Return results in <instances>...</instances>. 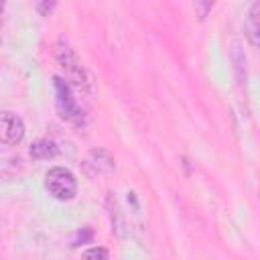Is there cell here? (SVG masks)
I'll list each match as a JSON object with an SVG mask.
<instances>
[{
  "label": "cell",
  "instance_id": "6da1fadb",
  "mask_svg": "<svg viewBox=\"0 0 260 260\" xmlns=\"http://www.w3.org/2000/svg\"><path fill=\"white\" fill-rule=\"evenodd\" d=\"M45 189L59 201H71L77 195V181L69 169L53 167L45 175Z\"/></svg>",
  "mask_w": 260,
  "mask_h": 260
},
{
  "label": "cell",
  "instance_id": "7a4b0ae2",
  "mask_svg": "<svg viewBox=\"0 0 260 260\" xmlns=\"http://www.w3.org/2000/svg\"><path fill=\"white\" fill-rule=\"evenodd\" d=\"M53 83H55V104H57L59 116L71 124L81 126L85 122V116H83V110L77 106V102L71 93V87L61 77H55Z\"/></svg>",
  "mask_w": 260,
  "mask_h": 260
},
{
  "label": "cell",
  "instance_id": "3957f363",
  "mask_svg": "<svg viewBox=\"0 0 260 260\" xmlns=\"http://www.w3.org/2000/svg\"><path fill=\"white\" fill-rule=\"evenodd\" d=\"M55 57H57V61L61 63V67L65 69V73L77 83V85H83L85 81H83V67H81V63H79V59H77V55L67 47V45H57V51H55Z\"/></svg>",
  "mask_w": 260,
  "mask_h": 260
},
{
  "label": "cell",
  "instance_id": "277c9868",
  "mask_svg": "<svg viewBox=\"0 0 260 260\" xmlns=\"http://www.w3.org/2000/svg\"><path fill=\"white\" fill-rule=\"evenodd\" d=\"M24 138V124L12 112H2L0 120V140L4 144H18Z\"/></svg>",
  "mask_w": 260,
  "mask_h": 260
},
{
  "label": "cell",
  "instance_id": "5b68a950",
  "mask_svg": "<svg viewBox=\"0 0 260 260\" xmlns=\"http://www.w3.org/2000/svg\"><path fill=\"white\" fill-rule=\"evenodd\" d=\"M246 37L252 45H260V2H256L246 20Z\"/></svg>",
  "mask_w": 260,
  "mask_h": 260
},
{
  "label": "cell",
  "instance_id": "8992f818",
  "mask_svg": "<svg viewBox=\"0 0 260 260\" xmlns=\"http://www.w3.org/2000/svg\"><path fill=\"white\" fill-rule=\"evenodd\" d=\"M30 156L32 158H53L57 156V146L53 140H47V138H41L37 142L30 144Z\"/></svg>",
  "mask_w": 260,
  "mask_h": 260
},
{
  "label": "cell",
  "instance_id": "52a82bcc",
  "mask_svg": "<svg viewBox=\"0 0 260 260\" xmlns=\"http://www.w3.org/2000/svg\"><path fill=\"white\" fill-rule=\"evenodd\" d=\"M83 260H108V250L102 246H93L83 252Z\"/></svg>",
  "mask_w": 260,
  "mask_h": 260
},
{
  "label": "cell",
  "instance_id": "ba28073f",
  "mask_svg": "<svg viewBox=\"0 0 260 260\" xmlns=\"http://www.w3.org/2000/svg\"><path fill=\"white\" fill-rule=\"evenodd\" d=\"M91 236H93V232H91L89 228H81V232H77V238L73 240V244H71V246L75 248V246H79V244H85V242H89V240H91Z\"/></svg>",
  "mask_w": 260,
  "mask_h": 260
}]
</instances>
